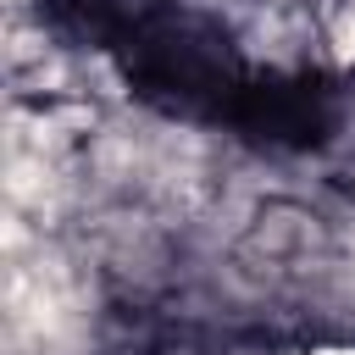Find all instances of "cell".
I'll list each match as a JSON object with an SVG mask.
<instances>
[{
    "label": "cell",
    "mask_w": 355,
    "mask_h": 355,
    "mask_svg": "<svg viewBox=\"0 0 355 355\" xmlns=\"http://www.w3.org/2000/svg\"><path fill=\"white\" fill-rule=\"evenodd\" d=\"M105 61L144 111L211 133L233 128L261 72L233 39V28L194 0H144Z\"/></svg>",
    "instance_id": "cell-1"
},
{
    "label": "cell",
    "mask_w": 355,
    "mask_h": 355,
    "mask_svg": "<svg viewBox=\"0 0 355 355\" xmlns=\"http://www.w3.org/2000/svg\"><path fill=\"white\" fill-rule=\"evenodd\" d=\"M355 111V72L338 67H261L227 139L261 155H316Z\"/></svg>",
    "instance_id": "cell-2"
},
{
    "label": "cell",
    "mask_w": 355,
    "mask_h": 355,
    "mask_svg": "<svg viewBox=\"0 0 355 355\" xmlns=\"http://www.w3.org/2000/svg\"><path fill=\"white\" fill-rule=\"evenodd\" d=\"M139 6L144 0H33V17L67 50H100V55H111V44L128 33V22L139 17Z\"/></svg>",
    "instance_id": "cell-3"
}]
</instances>
